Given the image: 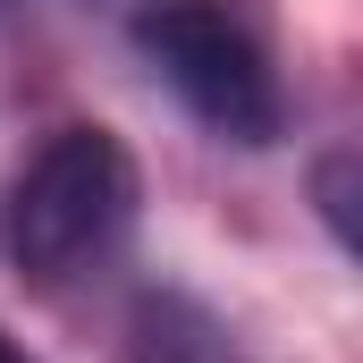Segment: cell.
Returning <instances> with one entry per match:
<instances>
[{
    "instance_id": "obj_1",
    "label": "cell",
    "mask_w": 363,
    "mask_h": 363,
    "mask_svg": "<svg viewBox=\"0 0 363 363\" xmlns=\"http://www.w3.org/2000/svg\"><path fill=\"white\" fill-rule=\"evenodd\" d=\"M135 228V161L110 127H60L17 169L9 194V254L34 287H68L118 254Z\"/></svg>"
},
{
    "instance_id": "obj_2",
    "label": "cell",
    "mask_w": 363,
    "mask_h": 363,
    "mask_svg": "<svg viewBox=\"0 0 363 363\" xmlns=\"http://www.w3.org/2000/svg\"><path fill=\"white\" fill-rule=\"evenodd\" d=\"M127 34H135L144 68L178 93L220 144L262 152V144L287 135V93H279L271 51L228 9H211V0H152V9H135Z\"/></svg>"
},
{
    "instance_id": "obj_3",
    "label": "cell",
    "mask_w": 363,
    "mask_h": 363,
    "mask_svg": "<svg viewBox=\"0 0 363 363\" xmlns=\"http://www.w3.org/2000/svg\"><path fill=\"white\" fill-rule=\"evenodd\" d=\"M127 363H245L237 330L186 296V287H144L127 304Z\"/></svg>"
},
{
    "instance_id": "obj_4",
    "label": "cell",
    "mask_w": 363,
    "mask_h": 363,
    "mask_svg": "<svg viewBox=\"0 0 363 363\" xmlns=\"http://www.w3.org/2000/svg\"><path fill=\"white\" fill-rule=\"evenodd\" d=\"M313 194H321V220H330L338 254H355V152H330L313 169Z\"/></svg>"
},
{
    "instance_id": "obj_5",
    "label": "cell",
    "mask_w": 363,
    "mask_h": 363,
    "mask_svg": "<svg viewBox=\"0 0 363 363\" xmlns=\"http://www.w3.org/2000/svg\"><path fill=\"white\" fill-rule=\"evenodd\" d=\"M0 363H34V355H26V347H17V338H9V330H0Z\"/></svg>"
}]
</instances>
